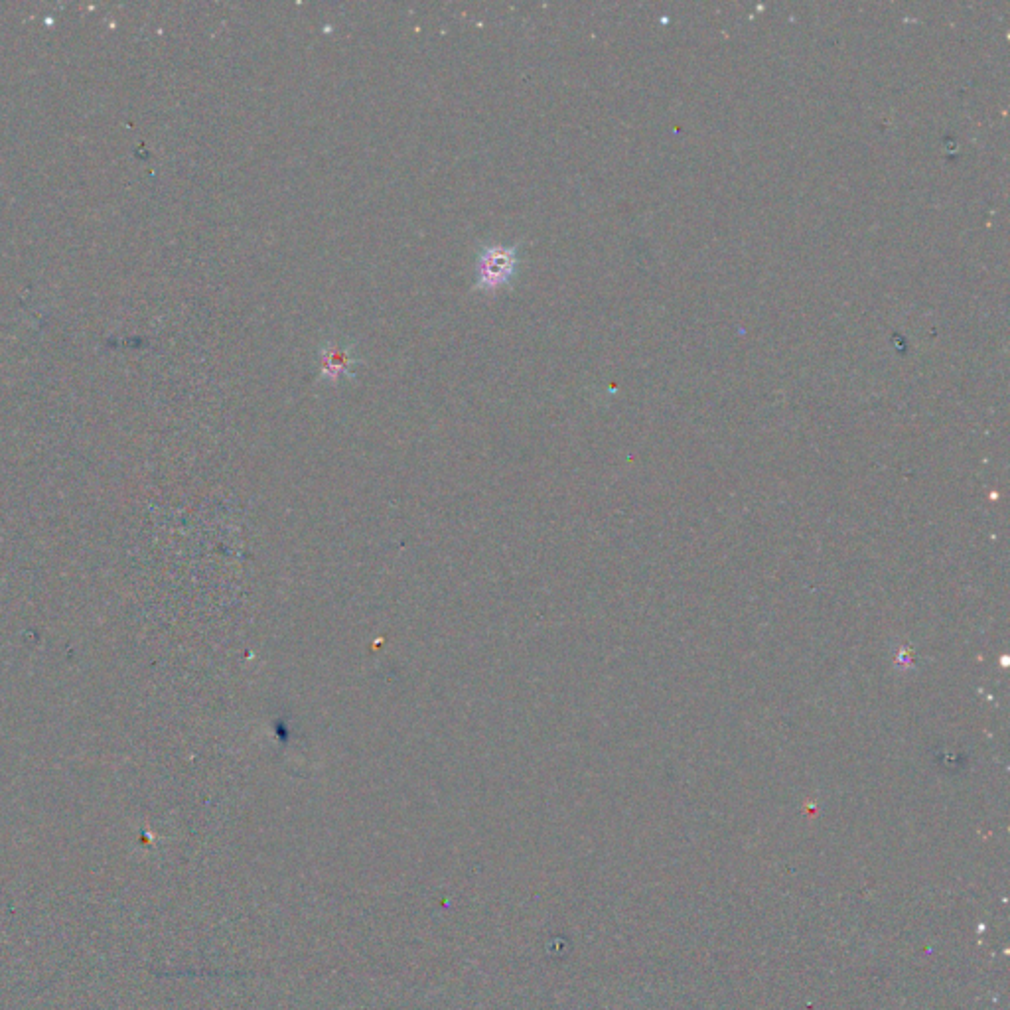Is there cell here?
<instances>
[{
  "label": "cell",
  "instance_id": "obj_1",
  "mask_svg": "<svg viewBox=\"0 0 1010 1010\" xmlns=\"http://www.w3.org/2000/svg\"><path fill=\"white\" fill-rule=\"evenodd\" d=\"M519 269L517 245H486L476 255L474 289L498 292L509 287Z\"/></svg>",
  "mask_w": 1010,
  "mask_h": 1010
},
{
  "label": "cell",
  "instance_id": "obj_2",
  "mask_svg": "<svg viewBox=\"0 0 1010 1010\" xmlns=\"http://www.w3.org/2000/svg\"><path fill=\"white\" fill-rule=\"evenodd\" d=\"M356 354L342 342H326L320 348V381L338 383L342 377H354Z\"/></svg>",
  "mask_w": 1010,
  "mask_h": 1010
}]
</instances>
